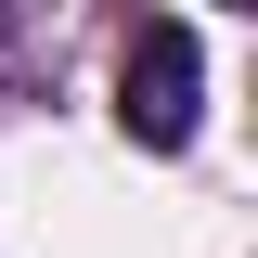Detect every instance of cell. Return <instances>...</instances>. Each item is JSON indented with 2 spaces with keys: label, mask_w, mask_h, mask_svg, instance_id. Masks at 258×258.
<instances>
[{
  "label": "cell",
  "mask_w": 258,
  "mask_h": 258,
  "mask_svg": "<svg viewBox=\"0 0 258 258\" xmlns=\"http://www.w3.org/2000/svg\"><path fill=\"white\" fill-rule=\"evenodd\" d=\"M194 78H207V52H194L181 13H155V26L129 39V64H116V129L142 142V155H181V142H194Z\"/></svg>",
  "instance_id": "1"
}]
</instances>
